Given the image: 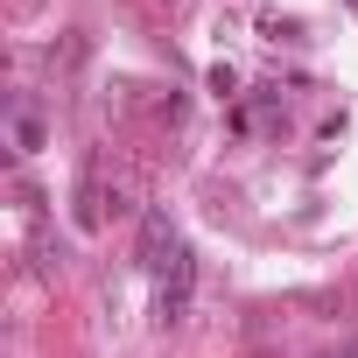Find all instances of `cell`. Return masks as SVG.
<instances>
[{"label":"cell","mask_w":358,"mask_h":358,"mask_svg":"<svg viewBox=\"0 0 358 358\" xmlns=\"http://www.w3.org/2000/svg\"><path fill=\"white\" fill-rule=\"evenodd\" d=\"M190 288H197V253L176 246V253L155 267V323H162V330H176V323L190 316Z\"/></svg>","instance_id":"1"},{"label":"cell","mask_w":358,"mask_h":358,"mask_svg":"<svg viewBox=\"0 0 358 358\" xmlns=\"http://www.w3.org/2000/svg\"><path fill=\"white\" fill-rule=\"evenodd\" d=\"M176 246H183V239L169 232V218H162V211H148V218H141V267H162Z\"/></svg>","instance_id":"2"},{"label":"cell","mask_w":358,"mask_h":358,"mask_svg":"<svg viewBox=\"0 0 358 358\" xmlns=\"http://www.w3.org/2000/svg\"><path fill=\"white\" fill-rule=\"evenodd\" d=\"M43 141H50V134H43V120H36V113H22V120H15V148H22V155H36Z\"/></svg>","instance_id":"3"},{"label":"cell","mask_w":358,"mask_h":358,"mask_svg":"<svg viewBox=\"0 0 358 358\" xmlns=\"http://www.w3.org/2000/svg\"><path fill=\"white\" fill-rule=\"evenodd\" d=\"M211 92H218V99H232V92H239V71H232V64H218V71H211Z\"/></svg>","instance_id":"4"}]
</instances>
